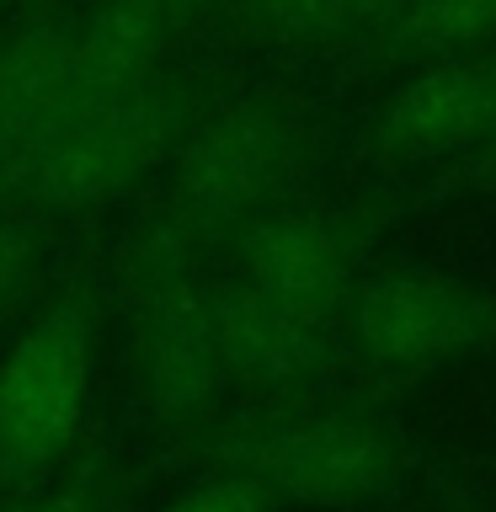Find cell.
I'll use <instances>...</instances> for the list:
<instances>
[{
	"label": "cell",
	"mask_w": 496,
	"mask_h": 512,
	"mask_svg": "<svg viewBox=\"0 0 496 512\" xmlns=\"http://www.w3.org/2000/svg\"><path fill=\"white\" fill-rule=\"evenodd\" d=\"M27 512H96V507L75 502V496H59V502H48V507H27Z\"/></svg>",
	"instance_id": "cell-16"
},
{
	"label": "cell",
	"mask_w": 496,
	"mask_h": 512,
	"mask_svg": "<svg viewBox=\"0 0 496 512\" xmlns=\"http://www.w3.org/2000/svg\"><path fill=\"white\" fill-rule=\"evenodd\" d=\"M11 6H16V0H0V16H6V11H11Z\"/></svg>",
	"instance_id": "cell-19"
},
{
	"label": "cell",
	"mask_w": 496,
	"mask_h": 512,
	"mask_svg": "<svg viewBox=\"0 0 496 512\" xmlns=\"http://www.w3.org/2000/svg\"><path fill=\"white\" fill-rule=\"evenodd\" d=\"M0 166H6V128H0Z\"/></svg>",
	"instance_id": "cell-18"
},
{
	"label": "cell",
	"mask_w": 496,
	"mask_h": 512,
	"mask_svg": "<svg viewBox=\"0 0 496 512\" xmlns=\"http://www.w3.org/2000/svg\"><path fill=\"white\" fill-rule=\"evenodd\" d=\"M91 406V320L54 304L0 358V464L43 470L75 443Z\"/></svg>",
	"instance_id": "cell-4"
},
{
	"label": "cell",
	"mask_w": 496,
	"mask_h": 512,
	"mask_svg": "<svg viewBox=\"0 0 496 512\" xmlns=\"http://www.w3.org/2000/svg\"><path fill=\"white\" fill-rule=\"evenodd\" d=\"M235 475H246L262 496L347 507L395 480V443L363 416H294L251 432L235 454Z\"/></svg>",
	"instance_id": "cell-5"
},
{
	"label": "cell",
	"mask_w": 496,
	"mask_h": 512,
	"mask_svg": "<svg viewBox=\"0 0 496 512\" xmlns=\"http://www.w3.org/2000/svg\"><path fill=\"white\" fill-rule=\"evenodd\" d=\"M214 320H219L224 374L246 384H299L331 352V315L262 299L240 283L214 294Z\"/></svg>",
	"instance_id": "cell-9"
},
{
	"label": "cell",
	"mask_w": 496,
	"mask_h": 512,
	"mask_svg": "<svg viewBox=\"0 0 496 512\" xmlns=\"http://www.w3.org/2000/svg\"><path fill=\"white\" fill-rule=\"evenodd\" d=\"M496 107V64L448 54L406 80L379 118L384 150L400 160H470Z\"/></svg>",
	"instance_id": "cell-8"
},
{
	"label": "cell",
	"mask_w": 496,
	"mask_h": 512,
	"mask_svg": "<svg viewBox=\"0 0 496 512\" xmlns=\"http://www.w3.org/2000/svg\"><path fill=\"white\" fill-rule=\"evenodd\" d=\"M491 299L438 272H390L352 299V336L379 368L422 374L454 363L491 331Z\"/></svg>",
	"instance_id": "cell-6"
},
{
	"label": "cell",
	"mask_w": 496,
	"mask_h": 512,
	"mask_svg": "<svg viewBox=\"0 0 496 512\" xmlns=\"http://www.w3.org/2000/svg\"><path fill=\"white\" fill-rule=\"evenodd\" d=\"M192 246L198 240L166 219L134 251V384L155 427H192L230 379L214 288L198 278Z\"/></svg>",
	"instance_id": "cell-2"
},
{
	"label": "cell",
	"mask_w": 496,
	"mask_h": 512,
	"mask_svg": "<svg viewBox=\"0 0 496 512\" xmlns=\"http://www.w3.org/2000/svg\"><path fill=\"white\" fill-rule=\"evenodd\" d=\"M470 160H480V166H496V107H491L486 134H480V144H475V155H470Z\"/></svg>",
	"instance_id": "cell-15"
},
{
	"label": "cell",
	"mask_w": 496,
	"mask_h": 512,
	"mask_svg": "<svg viewBox=\"0 0 496 512\" xmlns=\"http://www.w3.org/2000/svg\"><path fill=\"white\" fill-rule=\"evenodd\" d=\"M166 512H267V496L251 486L246 475H214L187 496H176Z\"/></svg>",
	"instance_id": "cell-14"
},
{
	"label": "cell",
	"mask_w": 496,
	"mask_h": 512,
	"mask_svg": "<svg viewBox=\"0 0 496 512\" xmlns=\"http://www.w3.org/2000/svg\"><path fill=\"white\" fill-rule=\"evenodd\" d=\"M304 160V128L288 107L246 96L198 118L171 150V224L192 240L262 219Z\"/></svg>",
	"instance_id": "cell-3"
},
{
	"label": "cell",
	"mask_w": 496,
	"mask_h": 512,
	"mask_svg": "<svg viewBox=\"0 0 496 512\" xmlns=\"http://www.w3.org/2000/svg\"><path fill=\"white\" fill-rule=\"evenodd\" d=\"M176 150V112L160 80L59 102L38 134L6 160L0 198L27 214H91L144 182Z\"/></svg>",
	"instance_id": "cell-1"
},
{
	"label": "cell",
	"mask_w": 496,
	"mask_h": 512,
	"mask_svg": "<svg viewBox=\"0 0 496 512\" xmlns=\"http://www.w3.org/2000/svg\"><path fill=\"white\" fill-rule=\"evenodd\" d=\"M251 16L283 38H336V32L368 22L390 0H246Z\"/></svg>",
	"instance_id": "cell-12"
},
{
	"label": "cell",
	"mask_w": 496,
	"mask_h": 512,
	"mask_svg": "<svg viewBox=\"0 0 496 512\" xmlns=\"http://www.w3.org/2000/svg\"><path fill=\"white\" fill-rule=\"evenodd\" d=\"M38 256H43V219L27 208H0V315L38 278Z\"/></svg>",
	"instance_id": "cell-13"
},
{
	"label": "cell",
	"mask_w": 496,
	"mask_h": 512,
	"mask_svg": "<svg viewBox=\"0 0 496 512\" xmlns=\"http://www.w3.org/2000/svg\"><path fill=\"white\" fill-rule=\"evenodd\" d=\"M235 283L262 299L294 304L310 315H336L352 294V246L320 214H267L240 230Z\"/></svg>",
	"instance_id": "cell-7"
},
{
	"label": "cell",
	"mask_w": 496,
	"mask_h": 512,
	"mask_svg": "<svg viewBox=\"0 0 496 512\" xmlns=\"http://www.w3.org/2000/svg\"><path fill=\"white\" fill-rule=\"evenodd\" d=\"M176 16H192V11H203V6H224V0H171Z\"/></svg>",
	"instance_id": "cell-17"
},
{
	"label": "cell",
	"mask_w": 496,
	"mask_h": 512,
	"mask_svg": "<svg viewBox=\"0 0 496 512\" xmlns=\"http://www.w3.org/2000/svg\"><path fill=\"white\" fill-rule=\"evenodd\" d=\"M395 38L416 54H459L496 38V0H400Z\"/></svg>",
	"instance_id": "cell-11"
},
{
	"label": "cell",
	"mask_w": 496,
	"mask_h": 512,
	"mask_svg": "<svg viewBox=\"0 0 496 512\" xmlns=\"http://www.w3.org/2000/svg\"><path fill=\"white\" fill-rule=\"evenodd\" d=\"M176 27L182 16L171 0H102L91 16L70 22V70H64L59 102L160 80V59Z\"/></svg>",
	"instance_id": "cell-10"
}]
</instances>
